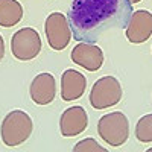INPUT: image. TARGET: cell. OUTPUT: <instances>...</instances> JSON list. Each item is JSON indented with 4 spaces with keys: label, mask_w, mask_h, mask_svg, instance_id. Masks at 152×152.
I'll return each instance as SVG.
<instances>
[{
    "label": "cell",
    "mask_w": 152,
    "mask_h": 152,
    "mask_svg": "<svg viewBox=\"0 0 152 152\" xmlns=\"http://www.w3.org/2000/svg\"><path fill=\"white\" fill-rule=\"evenodd\" d=\"M131 15L129 0H73L67 18L76 40L94 44L102 35L125 28Z\"/></svg>",
    "instance_id": "cell-1"
},
{
    "label": "cell",
    "mask_w": 152,
    "mask_h": 152,
    "mask_svg": "<svg viewBox=\"0 0 152 152\" xmlns=\"http://www.w3.org/2000/svg\"><path fill=\"white\" fill-rule=\"evenodd\" d=\"M32 129L34 123L29 114L21 110H14L8 113L2 122V128H0L2 142L9 148H15L28 140L32 134Z\"/></svg>",
    "instance_id": "cell-2"
},
{
    "label": "cell",
    "mask_w": 152,
    "mask_h": 152,
    "mask_svg": "<svg viewBox=\"0 0 152 152\" xmlns=\"http://www.w3.org/2000/svg\"><path fill=\"white\" fill-rule=\"evenodd\" d=\"M97 132L110 146H122L129 137V122L122 111L108 113L100 117Z\"/></svg>",
    "instance_id": "cell-3"
},
{
    "label": "cell",
    "mask_w": 152,
    "mask_h": 152,
    "mask_svg": "<svg viewBox=\"0 0 152 152\" xmlns=\"http://www.w3.org/2000/svg\"><path fill=\"white\" fill-rule=\"evenodd\" d=\"M123 94L122 85L114 76H104L94 82L90 91V104L96 110H105L120 102Z\"/></svg>",
    "instance_id": "cell-4"
},
{
    "label": "cell",
    "mask_w": 152,
    "mask_h": 152,
    "mask_svg": "<svg viewBox=\"0 0 152 152\" xmlns=\"http://www.w3.org/2000/svg\"><path fill=\"white\" fill-rule=\"evenodd\" d=\"M11 52L20 61H31L41 52V38L34 28H21L11 38Z\"/></svg>",
    "instance_id": "cell-5"
},
{
    "label": "cell",
    "mask_w": 152,
    "mask_h": 152,
    "mask_svg": "<svg viewBox=\"0 0 152 152\" xmlns=\"http://www.w3.org/2000/svg\"><path fill=\"white\" fill-rule=\"evenodd\" d=\"M44 31L47 37V43L53 50L66 49L72 40L70 23L62 12H52L46 18Z\"/></svg>",
    "instance_id": "cell-6"
},
{
    "label": "cell",
    "mask_w": 152,
    "mask_h": 152,
    "mask_svg": "<svg viewBox=\"0 0 152 152\" xmlns=\"http://www.w3.org/2000/svg\"><path fill=\"white\" fill-rule=\"evenodd\" d=\"M72 61L88 72H97L104 64V52L93 43H78L72 49Z\"/></svg>",
    "instance_id": "cell-7"
},
{
    "label": "cell",
    "mask_w": 152,
    "mask_h": 152,
    "mask_svg": "<svg viewBox=\"0 0 152 152\" xmlns=\"http://www.w3.org/2000/svg\"><path fill=\"white\" fill-rule=\"evenodd\" d=\"M125 34L126 38L134 44H140L149 40V37L152 35V14L146 9H138L132 12L126 24Z\"/></svg>",
    "instance_id": "cell-8"
},
{
    "label": "cell",
    "mask_w": 152,
    "mask_h": 152,
    "mask_svg": "<svg viewBox=\"0 0 152 152\" xmlns=\"http://www.w3.org/2000/svg\"><path fill=\"white\" fill-rule=\"evenodd\" d=\"M88 125V114L79 105L70 107L61 114L59 131L62 137H76L85 131Z\"/></svg>",
    "instance_id": "cell-9"
},
{
    "label": "cell",
    "mask_w": 152,
    "mask_h": 152,
    "mask_svg": "<svg viewBox=\"0 0 152 152\" xmlns=\"http://www.w3.org/2000/svg\"><path fill=\"white\" fill-rule=\"evenodd\" d=\"M31 97L37 105H47L55 99L56 94V82L53 75L40 73L37 75L31 84Z\"/></svg>",
    "instance_id": "cell-10"
},
{
    "label": "cell",
    "mask_w": 152,
    "mask_h": 152,
    "mask_svg": "<svg viewBox=\"0 0 152 152\" xmlns=\"http://www.w3.org/2000/svg\"><path fill=\"white\" fill-rule=\"evenodd\" d=\"M87 88V79L81 72L67 69L61 76V97L64 102L79 99Z\"/></svg>",
    "instance_id": "cell-11"
},
{
    "label": "cell",
    "mask_w": 152,
    "mask_h": 152,
    "mask_svg": "<svg viewBox=\"0 0 152 152\" xmlns=\"http://www.w3.org/2000/svg\"><path fill=\"white\" fill-rule=\"evenodd\" d=\"M23 18V6L17 0H0V26L12 28Z\"/></svg>",
    "instance_id": "cell-12"
},
{
    "label": "cell",
    "mask_w": 152,
    "mask_h": 152,
    "mask_svg": "<svg viewBox=\"0 0 152 152\" xmlns=\"http://www.w3.org/2000/svg\"><path fill=\"white\" fill-rule=\"evenodd\" d=\"M135 137L142 143L152 142V114H146L138 119L135 125Z\"/></svg>",
    "instance_id": "cell-13"
},
{
    "label": "cell",
    "mask_w": 152,
    "mask_h": 152,
    "mask_svg": "<svg viewBox=\"0 0 152 152\" xmlns=\"http://www.w3.org/2000/svg\"><path fill=\"white\" fill-rule=\"evenodd\" d=\"M72 152H110V151L102 148L93 137H88V138H84V140L76 143L73 146Z\"/></svg>",
    "instance_id": "cell-14"
},
{
    "label": "cell",
    "mask_w": 152,
    "mask_h": 152,
    "mask_svg": "<svg viewBox=\"0 0 152 152\" xmlns=\"http://www.w3.org/2000/svg\"><path fill=\"white\" fill-rule=\"evenodd\" d=\"M3 56H5V41H3L2 35H0V61L3 59Z\"/></svg>",
    "instance_id": "cell-15"
},
{
    "label": "cell",
    "mask_w": 152,
    "mask_h": 152,
    "mask_svg": "<svg viewBox=\"0 0 152 152\" xmlns=\"http://www.w3.org/2000/svg\"><path fill=\"white\" fill-rule=\"evenodd\" d=\"M142 2V0H129V3L131 5H134V3H140Z\"/></svg>",
    "instance_id": "cell-16"
},
{
    "label": "cell",
    "mask_w": 152,
    "mask_h": 152,
    "mask_svg": "<svg viewBox=\"0 0 152 152\" xmlns=\"http://www.w3.org/2000/svg\"><path fill=\"white\" fill-rule=\"evenodd\" d=\"M145 152H152V148H149L148 151H145Z\"/></svg>",
    "instance_id": "cell-17"
}]
</instances>
